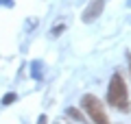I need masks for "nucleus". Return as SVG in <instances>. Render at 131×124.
Returning a JSON list of instances; mask_svg holds the SVG:
<instances>
[{
	"mask_svg": "<svg viewBox=\"0 0 131 124\" xmlns=\"http://www.w3.org/2000/svg\"><path fill=\"white\" fill-rule=\"evenodd\" d=\"M107 102L114 107V109L122 111V113L131 111V107H129V87H127L122 74H114L112 76L109 89H107Z\"/></svg>",
	"mask_w": 131,
	"mask_h": 124,
	"instance_id": "1",
	"label": "nucleus"
},
{
	"mask_svg": "<svg viewBox=\"0 0 131 124\" xmlns=\"http://www.w3.org/2000/svg\"><path fill=\"white\" fill-rule=\"evenodd\" d=\"M81 105H83L85 113L92 118V122H96V124H112L107 111H105V107H103V102L98 100L94 94H85L83 100H81Z\"/></svg>",
	"mask_w": 131,
	"mask_h": 124,
	"instance_id": "2",
	"label": "nucleus"
},
{
	"mask_svg": "<svg viewBox=\"0 0 131 124\" xmlns=\"http://www.w3.org/2000/svg\"><path fill=\"white\" fill-rule=\"evenodd\" d=\"M103 7H105V0H92V2L88 5V9L83 11V22H85V24L94 22L98 15L103 13Z\"/></svg>",
	"mask_w": 131,
	"mask_h": 124,
	"instance_id": "3",
	"label": "nucleus"
},
{
	"mask_svg": "<svg viewBox=\"0 0 131 124\" xmlns=\"http://www.w3.org/2000/svg\"><path fill=\"white\" fill-rule=\"evenodd\" d=\"M66 113L70 115V118H72V120H74V122H81V124H85V115H83V113H81V111H79V109H74V107H70V109L66 111Z\"/></svg>",
	"mask_w": 131,
	"mask_h": 124,
	"instance_id": "4",
	"label": "nucleus"
},
{
	"mask_svg": "<svg viewBox=\"0 0 131 124\" xmlns=\"http://www.w3.org/2000/svg\"><path fill=\"white\" fill-rule=\"evenodd\" d=\"M15 100V94H7L5 98H2V105H9V102H13Z\"/></svg>",
	"mask_w": 131,
	"mask_h": 124,
	"instance_id": "5",
	"label": "nucleus"
},
{
	"mask_svg": "<svg viewBox=\"0 0 131 124\" xmlns=\"http://www.w3.org/2000/svg\"><path fill=\"white\" fill-rule=\"evenodd\" d=\"M48 122V118H46V115H39V120H37V124H46Z\"/></svg>",
	"mask_w": 131,
	"mask_h": 124,
	"instance_id": "6",
	"label": "nucleus"
}]
</instances>
